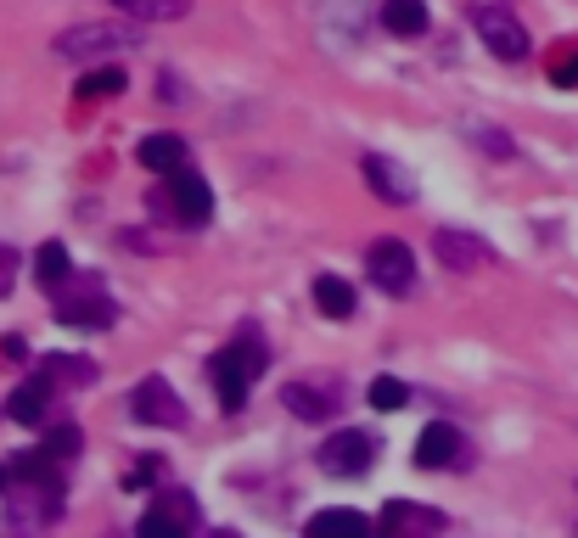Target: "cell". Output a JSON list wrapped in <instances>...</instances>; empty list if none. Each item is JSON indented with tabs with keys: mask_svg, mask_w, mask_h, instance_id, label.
<instances>
[{
	"mask_svg": "<svg viewBox=\"0 0 578 538\" xmlns=\"http://www.w3.org/2000/svg\"><path fill=\"white\" fill-rule=\"evenodd\" d=\"M214 387H219V404H225V415H236L241 404H247V387H254V376L265 371V348L259 342H241V348H225V353H214Z\"/></svg>",
	"mask_w": 578,
	"mask_h": 538,
	"instance_id": "6da1fadb",
	"label": "cell"
},
{
	"mask_svg": "<svg viewBox=\"0 0 578 538\" xmlns=\"http://www.w3.org/2000/svg\"><path fill=\"white\" fill-rule=\"evenodd\" d=\"M135 45V29L130 23H79L68 34H56V56L62 62H91V56H107V51H124Z\"/></svg>",
	"mask_w": 578,
	"mask_h": 538,
	"instance_id": "7a4b0ae2",
	"label": "cell"
},
{
	"mask_svg": "<svg viewBox=\"0 0 578 538\" xmlns=\"http://www.w3.org/2000/svg\"><path fill=\"white\" fill-rule=\"evenodd\" d=\"M320 472L326 477H365L376 466V437L371 432H332L320 443Z\"/></svg>",
	"mask_w": 578,
	"mask_h": 538,
	"instance_id": "3957f363",
	"label": "cell"
},
{
	"mask_svg": "<svg viewBox=\"0 0 578 538\" xmlns=\"http://www.w3.org/2000/svg\"><path fill=\"white\" fill-rule=\"evenodd\" d=\"M365 269H371V281H376L382 292H393V298H404L410 287H416V252H410L404 241H393V236L371 241Z\"/></svg>",
	"mask_w": 578,
	"mask_h": 538,
	"instance_id": "277c9868",
	"label": "cell"
},
{
	"mask_svg": "<svg viewBox=\"0 0 578 538\" xmlns=\"http://www.w3.org/2000/svg\"><path fill=\"white\" fill-rule=\"evenodd\" d=\"M130 415L135 421H146V426H186V404L175 399V387L163 382V376H146V382H135V393H130Z\"/></svg>",
	"mask_w": 578,
	"mask_h": 538,
	"instance_id": "5b68a950",
	"label": "cell"
},
{
	"mask_svg": "<svg viewBox=\"0 0 578 538\" xmlns=\"http://www.w3.org/2000/svg\"><path fill=\"white\" fill-rule=\"evenodd\" d=\"M472 23H477L483 45H488L494 56H500V62H523V56H528V29H523L512 12H500V7H483Z\"/></svg>",
	"mask_w": 578,
	"mask_h": 538,
	"instance_id": "8992f818",
	"label": "cell"
},
{
	"mask_svg": "<svg viewBox=\"0 0 578 538\" xmlns=\"http://www.w3.org/2000/svg\"><path fill=\"white\" fill-rule=\"evenodd\" d=\"M360 174H365V186L382 197V203H393V208H404V203H416V174L410 168H399L393 157H382V152H371L365 163H360Z\"/></svg>",
	"mask_w": 578,
	"mask_h": 538,
	"instance_id": "52a82bcc",
	"label": "cell"
},
{
	"mask_svg": "<svg viewBox=\"0 0 578 538\" xmlns=\"http://www.w3.org/2000/svg\"><path fill=\"white\" fill-rule=\"evenodd\" d=\"M62 298H56V314L68 320V325H85V331H107L113 320H118V303L113 298H102L96 287H85V292H68V287H56Z\"/></svg>",
	"mask_w": 578,
	"mask_h": 538,
	"instance_id": "ba28073f",
	"label": "cell"
},
{
	"mask_svg": "<svg viewBox=\"0 0 578 538\" xmlns=\"http://www.w3.org/2000/svg\"><path fill=\"white\" fill-rule=\"evenodd\" d=\"M433 252H438L444 269H461V276H472V269H488V263H494V247L477 241L472 230H438V236H433Z\"/></svg>",
	"mask_w": 578,
	"mask_h": 538,
	"instance_id": "9c48e42d",
	"label": "cell"
},
{
	"mask_svg": "<svg viewBox=\"0 0 578 538\" xmlns=\"http://www.w3.org/2000/svg\"><path fill=\"white\" fill-rule=\"evenodd\" d=\"M169 192H175V208H180L186 225H203V219L214 214V192H208V179H203V174L175 168V174H169Z\"/></svg>",
	"mask_w": 578,
	"mask_h": 538,
	"instance_id": "30bf717a",
	"label": "cell"
},
{
	"mask_svg": "<svg viewBox=\"0 0 578 538\" xmlns=\"http://www.w3.org/2000/svg\"><path fill=\"white\" fill-rule=\"evenodd\" d=\"M461 432L450 426V421H433L422 437H416V466H427V472H438V466H455L461 461Z\"/></svg>",
	"mask_w": 578,
	"mask_h": 538,
	"instance_id": "8fae6325",
	"label": "cell"
},
{
	"mask_svg": "<svg viewBox=\"0 0 578 538\" xmlns=\"http://www.w3.org/2000/svg\"><path fill=\"white\" fill-rule=\"evenodd\" d=\"M135 157H141V168H152V174H175V168H186V141H180V135H146V141L135 146Z\"/></svg>",
	"mask_w": 578,
	"mask_h": 538,
	"instance_id": "7c38bea8",
	"label": "cell"
},
{
	"mask_svg": "<svg viewBox=\"0 0 578 538\" xmlns=\"http://www.w3.org/2000/svg\"><path fill=\"white\" fill-rule=\"evenodd\" d=\"M45 404H51V376H34V382H23V387L7 399V415H12L18 426H40V421H45Z\"/></svg>",
	"mask_w": 578,
	"mask_h": 538,
	"instance_id": "4fadbf2b",
	"label": "cell"
},
{
	"mask_svg": "<svg viewBox=\"0 0 578 538\" xmlns=\"http://www.w3.org/2000/svg\"><path fill=\"white\" fill-rule=\"evenodd\" d=\"M382 23L399 40H416L427 29V0H382Z\"/></svg>",
	"mask_w": 578,
	"mask_h": 538,
	"instance_id": "5bb4252c",
	"label": "cell"
},
{
	"mask_svg": "<svg viewBox=\"0 0 578 538\" xmlns=\"http://www.w3.org/2000/svg\"><path fill=\"white\" fill-rule=\"evenodd\" d=\"M118 12H130L135 23H180L192 12V0H113Z\"/></svg>",
	"mask_w": 578,
	"mask_h": 538,
	"instance_id": "9a60e30c",
	"label": "cell"
},
{
	"mask_svg": "<svg viewBox=\"0 0 578 538\" xmlns=\"http://www.w3.org/2000/svg\"><path fill=\"white\" fill-rule=\"evenodd\" d=\"M34 281H40L45 292H56V287H68V281H73V269H68V247H62V241H45V247L34 252Z\"/></svg>",
	"mask_w": 578,
	"mask_h": 538,
	"instance_id": "2e32d148",
	"label": "cell"
},
{
	"mask_svg": "<svg viewBox=\"0 0 578 538\" xmlns=\"http://www.w3.org/2000/svg\"><path fill=\"white\" fill-rule=\"evenodd\" d=\"M314 303H320V314L349 320V314H354V287L338 281V276H320V281H314Z\"/></svg>",
	"mask_w": 578,
	"mask_h": 538,
	"instance_id": "e0dca14e",
	"label": "cell"
},
{
	"mask_svg": "<svg viewBox=\"0 0 578 538\" xmlns=\"http://www.w3.org/2000/svg\"><path fill=\"white\" fill-rule=\"evenodd\" d=\"M326 532H354V538H365L371 521L360 510H320V516H309V538H326Z\"/></svg>",
	"mask_w": 578,
	"mask_h": 538,
	"instance_id": "ac0fdd59",
	"label": "cell"
},
{
	"mask_svg": "<svg viewBox=\"0 0 578 538\" xmlns=\"http://www.w3.org/2000/svg\"><path fill=\"white\" fill-rule=\"evenodd\" d=\"M281 399L292 404V415H298V421H320V415H332V410H338V404L326 399V393H314V387H303V382H292Z\"/></svg>",
	"mask_w": 578,
	"mask_h": 538,
	"instance_id": "d6986e66",
	"label": "cell"
},
{
	"mask_svg": "<svg viewBox=\"0 0 578 538\" xmlns=\"http://www.w3.org/2000/svg\"><path fill=\"white\" fill-rule=\"evenodd\" d=\"M118 90H124V73H118V68H96V73L79 79V96H85V102H96V96H118Z\"/></svg>",
	"mask_w": 578,
	"mask_h": 538,
	"instance_id": "ffe728a7",
	"label": "cell"
},
{
	"mask_svg": "<svg viewBox=\"0 0 578 538\" xmlns=\"http://www.w3.org/2000/svg\"><path fill=\"white\" fill-rule=\"evenodd\" d=\"M371 404H376L382 415H393V410L410 404V387H404L399 376H376V382H371Z\"/></svg>",
	"mask_w": 578,
	"mask_h": 538,
	"instance_id": "44dd1931",
	"label": "cell"
},
{
	"mask_svg": "<svg viewBox=\"0 0 578 538\" xmlns=\"http://www.w3.org/2000/svg\"><path fill=\"white\" fill-rule=\"evenodd\" d=\"M382 527H438V516L410 510V505H388V510H382Z\"/></svg>",
	"mask_w": 578,
	"mask_h": 538,
	"instance_id": "7402d4cb",
	"label": "cell"
},
{
	"mask_svg": "<svg viewBox=\"0 0 578 538\" xmlns=\"http://www.w3.org/2000/svg\"><path fill=\"white\" fill-rule=\"evenodd\" d=\"M51 371L68 376V382H91V376H96L91 365H79V353H51Z\"/></svg>",
	"mask_w": 578,
	"mask_h": 538,
	"instance_id": "603a6c76",
	"label": "cell"
},
{
	"mask_svg": "<svg viewBox=\"0 0 578 538\" xmlns=\"http://www.w3.org/2000/svg\"><path fill=\"white\" fill-rule=\"evenodd\" d=\"M73 448H79V426H56V432L45 437V455H62V461H68Z\"/></svg>",
	"mask_w": 578,
	"mask_h": 538,
	"instance_id": "cb8c5ba5",
	"label": "cell"
},
{
	"mask_svg": "<svg viewBox=\"0 0 578 538\" xmlns=\"http://www.w3.org/2000/svg\"><path fill=\"white\" fill-rule=\"evenodd\" d=\"M18 287V252L7 247V241H0V298H7Z\"/></svg>",
	"mask_w": 578,
	"mask_h": 538,
	"instance_id": "d4e9b609",
	"label": "cell"
},
{
	"mask_svg": "<svg viewBox=\"0 0 578 538\" xmlns=\"http://www.w3.org/2000/svg\"><path fill=\"white\" fill-rule=\"evenodd\" d=\"M550 79H556L561 90H572V84H578V51H572V56H561V62L550 68Z\"/></svg>",
	"mask_w": 578,
	"mask_h": 538,
	"instance_id": "484cf974",
	"label": "cell"
},
{
	"mask_svg": "<svg viewBox=\"0 0 578 538\" xmlns=\"http://www.w3.org/2000/svg\"><path fill=\"white\" fill-rule=\"evenodd\" d=\"M477 146H483V152H500V157H512V141H506V130H477Z\"/></svg>",
	"mask_w": 578,
	"mask_h": 538,
	"instance_id": "4316f807",
	"label": "cell"
},
{
	"mask_svg": "<svg viewBox=\"0 0 578 538\" xmlns=\"http://www.w3.org/2000/svg\"><path fill=\"white\" fill-rule=\"evenodd\" d=\"M7 483H12V472H7V466H0V494H7Z\"/></svg>",
	"mask_w": 578,
	"mask_h": 538,
	"instance_id": "83f0119b",
	"label": "cell"
}]
</instances>
